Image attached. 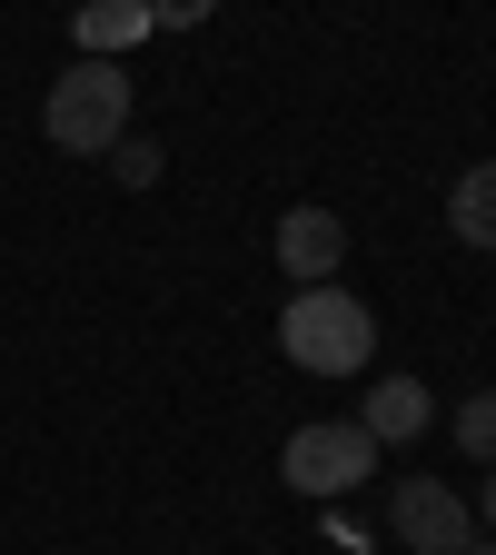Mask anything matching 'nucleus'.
<instances>
[{
	"label": "nucleus",
	"mask_w": 496,
	"mask_h": 555,
	"mask_svg": "<svg viewBox=\"0 0 496 555\" xmlns=\"http://www.w3.org/2000/svg\"><path fill=\"white\" fill-rule=\"evenodd\" d=\"M278 476H289V496H358V486L378 476V437L358 427V416H308V427H289V447H278Z\"/></svg>",
	"instance_id": "nucleus-3"
},
{
	"label": "nucleus",
	"mask_w": 496,
	"mask_h": 555,
	"mask_svg": "<svg viewBox=\"0 0 496 555\" xmlns=\"http://www.w3.org/2000/svg\"><path fill=\"white\" fill-rule=\"evenodd\" d=\"M150 30H160V11H150V0H80V21H69L80 60H119V50H139Z\"/></svg>",
	"instance_id": "nucleus-7"
},
{
	"label": "nucleus",
	"mask_w": 496,
	"mask_h": 555,
	"mask_svg": "<svg viewBox=\"0 0 496 555\" xmlns=\"http://www.w3.org/2000/svg\"><path fill=\"white\" fill-rule=\"evenodd\" d=\"M160 169H169V150H160L150 129H139V139H119V150H110V179H119V189H160Z\"/></svg>",
	"instance_id": "nucleus-10"
},
{
	"label": "nucleus",
	"mask_w": 496,
	"mask_h": 555,
	"mask_svg": "<svg viewBox=\"0 0 496 555\" xmlns=\"http://www.w3.org/2000/svg\"><path fill=\"white\" fill-rule=\"evenodd\" d=\"M457 555H496V535H476V545H457Z\"/></svg>",
	"instance_id": "nucleus-13"
},
{
	"label": "nucleus",
	"mask_w": 496,
	"mask_h": 555,
	"mask_svg": "<svg viewBox=\"0 0 496 555\" xmlns=\"http://www.w3.org/2000/svg\"><path fill=\"white\" fill-rule=\"evenodd\" d=\"M447 229H457L467 248H486V258H496V159H476V169L447 189Z\"/></svg>",
	"instance_id": "nucleus-8"
},
{
	"label": "nucleus",
	"mask_w": 496,
	"mask_h": 555,
	"mask_svg": "<svg viewBox=\"0 0 496 555\" xmlns=\"http://www.w3.org/2000/svg\"><path fill=\"white\" fill-rule=\"evenodd\" d=\"M358 427L378 437V447H417L437 427V397H428V377H378L368 397H358Z\"/></svg>",
	"instance_id": "nucleus-6"
},
{
	"label": "nucleus",
	"mask_w": 496,
	"mask_h": 555,
	"mask_svg": "<svg viewBox=\"0 0 496 555\" xmlns=\"http://www.w3.org/2000/svg\"><path fill=\"white\" fill-rule=\"evenodd\" d=\"M387 535L407 555H457V545H476V506L457 496V476H397L387 486Z\"/></svg>",
	"instance_id": "nucleus-4"
},
{
	"label": "nucleus",
	"mask_w": 496,
	"mask_h": 555,
	"mask_svg": "<svg viewBox=\"0 0 496 555\" xmlns=\"http://www.w3.org/2000/svg\"><path fill=\"white\" fill-rule=\"evenodd\" d=\"M467 506H476V526L496 535V466H486V486H476V496H467Z\"/></svg>",
	"instance_id": "nucleus-12"
},
{
	"label": "nucleus",
	"mask_w": 496,
	"mask_h": 555,
	"mask_svg": "<svg viewBox=\"0 0 496 555\" xmlns=\"http://www.w3.org/2000/svg\"><path fill=\"white\" fill-rule=\"evenodd\" d=\"M457 456H476V466H496V387H476V397H457Z\"/></svg>",
	"instance_id": "nucleus-9"
},
{
	"label": "nucleus",
	"mask_w": 496,
	"mask_h": 555,
	"mask_svg": "<svg viewBox=\"0 0 496 555\" xmlns=\"http://www.w3.org/2000/svg\"><path fill=\"white\" fill-rule=\"evenodd\" d=\"M150 11H160L169 30H189V21H208V11H219V0H150Z\"/></svg>",
	"instance_id": "nucleus-11"
},
{
	"label": "nucleus",
	"mask_w": 496,
	"mask_h": 555,
	"mask_svg": "<svg viewBox=\"0 0 496 555\" xmlns=\"http://www.w3.org/2000/svg\"><path fill=\"white\" fill-rule=\"evenodd\" d=\"M268 248H278V268H289V288H328V278L347 268V219L338 208H289Z\"/></svg>",
	"instance_id": "nucleus-5"
},
{
	"label": "nucleus",
	"mask_w": 496,
	"mask_h": 555,
	"mask_svg": "<svg viewBox=\"0 0 496 555\" xmlns=\"http://www.w3.org/2000/svg\"><path fill=\"white\" fill-rule=\"evenodd\" d=\"M40 129L60 139L69 159H110L129 139V69L119 60H69L50 80V100H40Z\"/></svg>",
	"instance_id": "nucleus-2"
},
{
	"label": "nucleus",
	"mask_w": 496,
	"mask_h": 555,
	"mask_svg": "<svg viewBox=\"0 0 496 555\" xmlns=\"http://www.w3.org/2000/svg\"><path fill=\"white\" fill-rule=\"evenodd\" d=\"M378 347V308L347 298L338 278L328 288H289V308H278V358H289L298 377H358Z\"/></svg>",
	"instance_id": "nucleus-1"
}]
</instances>
